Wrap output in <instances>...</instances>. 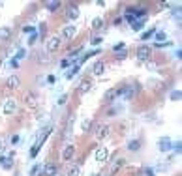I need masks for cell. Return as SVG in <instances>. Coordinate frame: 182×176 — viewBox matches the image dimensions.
<instances>
[{
	"mask_svg": "<svg viewBox=\"0 0 182 176\" xmlns=\"http://www.w3.org/2000/svg\"><path fill=\"white\" fill-rule=\"evenodd\" d=\"M103 39H101V36H94L92 39H90V43H92V45H100Z\"/></svg>",
	"mask_w": 182,
	"mask_h": 176,
	"instance_id": "29",
	"label": "cell"
},
{
	"mask_svg": "<svg viewBox=\"0 0 182 176\" xmlns=\"http://www.w3.org/2000/svg\"><path fill=\"white\" fill-rule=\"evenodd\" d=\"M75 27L73 24H68V27H64V30H62V38L60 39H72L73 36H75Z\"/></svg>",
	"mask_w": 182,
	"mask_h": 176,
	"instance_id": "7",
	"label": "cell"
},
{
	"mask_svg": "<svg viewBox=\"0 0 182 176\" xmlns=\"http://www.w3.org/2000/svg\"><path fill=\"white\" fill-rule=\"evenodd\" d=\"M126 55H128V53H126V49H124V51H120V53H117L118 60H124V58H126Z\"/></svg>",
	"mask_w": 182,
	"mask_h": 176,
	"instance_id": "34",
	"label": "cell"
},
{
	"mask_svg": "<svg viewBox=\"0 0 182 176\" xmlns=\"http://www.w3.org/2000/svg\"><path fill=\"white\" fill-rule=\"evenodd\" d=\"M2 146H4V144H2V141H0V150H2Z\"/></svg>",
	"mask_w": 182,
	"mask_h": 176,
	"instance_id": "43",
	"label": "cell"
},
{
	"mask_svg": "<svg viewBox=\"0 0 182 176\" xmlns=\"http://www.w3.org/2000/svg\"><path fill=\"white\" fill-rule=\"evenodd\" d=\"M90 86H92V83H90V81H83V83L79 84V94L83 96L85 92H88V90H90Z\"/></svg>",
	"mask_w": 182,
	"mask_h": 176,
	"instance_id": "16",
	"label": "cell"
},
{
	"mask_svg": "<svg viewBox=\"0 0 182 176\" xmlns=\"http://www.w3.org/2000/svg\"><path fill=\"white\" fill-rule=\"evenodd\" d=\"M94 135H96V139H105V137L109 135V125H107V124H98Z\"/></svg>",
	"mask_w": 182,
	"mask_h": 176,
	"instance_id": "5",
	"label": "cell"
},
{
	"mask_svg": "<svg viewBox=\"0 0 182 176\" xmlns=\"http://www.w3.org/2000/svg\"><path fill=\"white\" fill-rule=\"evenodd\" d=\"M122 163H124V161H122V159H118V161H117L115 165H113V170H117V169H120V167H122Z\"/></svg>",
	"mask_w": 182,
	"mask_h": 176,
	"instance_id": "36",
	"label": "cell"
},
{
	"mask_svg": "<svg viewBox=\"0 0 182 176\" xmlns=\"http://www.w3.org/2000/svg\"><path fill=\"white\" fill-rule=\"evenodd\" d=\"M103 71H105V62L98 60V62L94 64V68H92V73H94V75H101Z\"/></svg>",
	"mask_w": 182,
	"mask_h": 176,
	"instance_id": "13",
	"label": "cell"
},
{
	"mask_svg": "<svg viewBox=\"0 0 182 176\" xmlns=\"http://www.w3.org/2000/svg\"><path fill=\"white\" fill-rule=\"evenodd\" d=\"M124 49H126L124 43H117L115 47H113V51H115V53H120V51H124Z\"/></svg>",
	"mask_w": 182,
	"mask_h": 176,
	"instance_id": "28",
	"label": "cell"
},
{
	"mask_svg": "<svg viewBox=\"0 0 182 176\" xmlns=\"http://www.w3.org/2000/svg\"><path fill=\"white\" fill-rule=\"evenodd\" d=\"M56 165L55 163H47V165H45L43 169H41V174L43 176H56Z\"/></svg>",
	"mask_w": 182,
	"mask_h": 176,
	"instance_id": "9",
	"label": "cell"
},
{
	"mask_svg": "<svg viewBox=\"0 0 182 176\" xmlns=\"http://www.w3.org/2000/svg\"><path fill=\"white\" fill-rule=\"evenodd\" d=\"M27 56V51H25V49H19V53L15 55V60H21V58H25Z\"/></svg>",
	"mask_w": 182,
	"mask_h": 176,
	"instance_id": "26",
	"label": "cell"
},
{
	"mask_svg": "<svg viewBox=\"0 0 182 176\" xmlns=\"http://www.w3.org/2000/svg\"><path fill=\"white\" fill-rule=\"evenodd\" d=\"M122 94V90L120 88H109L105 94H103V101H107V103H111L113 99H117L118 96Z\"/></svg>",
	"mask_w": 182,
	"mask_h": 176,
	"instance_id": "4",
	"label": "cell"
},
{
	"mask_svg": "<svg viewBox=\"0 0 182 176\" xmlns=\"http://www.w3.org/2000/svg\"><path fill=\"white\" fill-rule=\"evenodd\" d=\"M141 28H143V19H139V21L133 23V30H141Z\"/></svg>",
	"mask_w": 182,
	"mask_h": 176,
	"instance_id": "27",
	"label": "cell"
},
{
	"mask_svg": "<svg viewBox=\"0 0 182 176\" xmlns=\"http://www.w3.org/2000/svg\"><path fill=\"white\" fill-rule=\"evenodd\" d=\"M77 53H81V47H77V49H73V51H70V53H68V56H70V58L73 56V58H75V56H77Z\"/></svg>",
	"mask_w": 182,
	"mask_h": 176,
	"instance_id": "31",
	"label": "cell"
},
{
	"mask_svg": "<svg viewBox=\"0 0 182 176\" xmlns=\"http://www.w3.org/2000/svg\"><path fill=\"white\" fill-rule=\"evenodd\" d=\"M23 32L25 34H34V28L32 27H23Z\"/></svg>",
	"mask_w": 182,
	"mask_h": 176,
	"instance_id": "33",
	"label": "cell"
},
{
	"mask_svg": "<svg viewBox=\"0 0 182 176\" xmlns=\"http://www.w3.org/2000/svg\"><path fill=\"white\" fill-rule=\"evenodd\" d=\"M23 101H25V107L27 109H38V97L32 94V92H25V97H23Z\"/></svg>",
	"mask_w": 182,
	"mask_h": 176,
	"instance_id": "1",
	"label": "cell"
},
{
	"mask_svg": "<svg viewBox=\"0 0 182 176\" xmlns=\"http://www.w3.org/2000/svg\"><path fill=\"white\" fill-rule=\"evenodd\" d=\"M66 17L72 19V21H75V19L79 17V8H77L75 4H72L70 8H68V11H66Z\"/></svg>",
	"mask_w": 182,
	"mask_h": 176,
	"instance_id": "11",
	"label": "cell"
},
{
	"mask_svg": "<svg viewBox=\"0 0 182 176\" xmlns=\"http://www.w3.org/2000/svg\"><path fill=\"white\" fill-rule=\"evenodd\" d=\"M19 83H21V81H19L17 75H11V77L8 79V86H10V88H17V86H19Z\"/></svg>",
	"mask_w": 182,
	"mask_h": 176,
	"instance_id": "17",
	"label": "cell"
},
{
	"mask_svg": "<svg viewBox=\"0 0 182 176\" xmlns=\"http://www.w3.org/2000/svg\"><path fill=\"white\" fill-rule=\"evenodd\" d=\"M154 34H156V28H150L148 32H145V34L141 36V39H150V38H152Z\"/></svg>",
	"mask_w": 182,
	"mask_h": 176,
	"instance_id": "23",
	"label": "cell"
},
{
	"mask_svg": "<svg viewBox=\"0 0 182 176\" xmlns=\"http://www.w3.org/2000/svg\"><path fill=\"white\" fill-rule=\"evenodd\" d=\"M143 174H145V176H154L152 169H145V170H143Z\"/></svg>",
	"mask_w": 182,
	"mask_h": 176,
	"instance_id": "39",
	"label": "cell"
},
{
	"mask_svg": "<svg viewBox=\"0 0 182 176\" xmlns=\"http://www.w3.org/2000/svg\"><path fill=\"white\" fill-rule=\"evenodd\" d=\"M128 150H139V141H130L128 142Z\"/></svg>",
	"mask_w": 182,
	"mask_h": 176,
	"instance_id": "24",
	"label": "cell"
},
{
	"mask_svg": "<svg viewBox=\"0 0 182 176\" xmlns=\"http://www.w3.org/2000/svg\"><path fill=\"white\" fill-rule=\"evenodd\" d=\"M10 66H11V68H17L19 64H17V60H15V58H11V60H10Z\"/></svg>",
	"mask_w": 182,
	"mask_h": 176,
	"instance_id": "40",
	"label": "cell"
},
{
	"mask_svg": "<svg viewBox=\"0 0 182 176\" xmlns=\"http://www.w3.org/2000/svg\"><path fill=\"white\" fill-rule=\"evenodd\" d=\"M15 109H17V101H15V99L13 97L6 99V103H4V114H13Z\"/></svg>",
	"mask_w": 182,
	"mask_h": 176,
	"instance_id": "6",
	"label": "cell"
},
{
	"mask_svg": "<svg viewBox=\"0 0 182 176\" xmlns=\"http://www.w3.org/2000/svg\"><path fill=\"white\" fill-rule=\"evenodd\" d=\"M180 96H182V94H180V90H173V92H171V99H173V101H178Z\"/></svg>",
	"mask_w": 182,
	"mask_h": 176,
	"instance_id": "25",
	"label": "cell"
},
{
	"mask_svg": "<svg viewBox=\"0 0 182 176\" xmlns=\"http://www.w3.org/2000/svg\"><path fill=\"white\" fill-rule=\"evenodd\" d=\"M173 150H175V152H176V154H180V141H176V142H175V146H173Z\"/></svg>",
	"mask_w": 182,
	"mask_h": 176,
	"instance_id": "35",
	"label": "cell"
},
{
	"mask_svg": "<svg viewBox=\"0 0 182 176\" xmlns=\"http://www.w3.org/2000/svg\"><path fill=\"white\" fill-rule=\"evenodd\" d=\"M77 71H79V66H77V64H75V66H72L70 69L66 71V79H73L75 75H77Z\"/></svg>",
	"mask_w": 182,
	"mask_h": 176,
	"instance_id": "15",
	"label": "cell"
},
{
	"mask_svg": "<svg viewBox=\"0 0 182 176\" xmlns=\"http://www.w3.org/2000/svg\"><path fill=\"white\" fill-rule=\"evenodd\" d=\"M36 39H38V34H32V36H30V39H28V43H30V45H34V43H36Z\"/></svg>",
	"mask_w": 182,
	"mask_h": 176,
	"instance_id": "37",
	"label": "cell"
},
{
	"mask_svg": "<svg viewBox=\"0 0 182 176\" xmlns=\"http://www.w3.org/2000/svg\"><path fill=\"white\" fill-rule=\"evenodd\" d=\"M90 128H92V120H90V118H85L83 124H81V129L86 133V131H90Z\"/></svg>",
	"mask_w": 182,
	"mask_h": 176,
	"instance_id": "18",
	"label": "cell"
},
{
	"mask_svg": "<svg viewBox=\"0 0 182 176\" xmlns=\"http://www.w3.org/2000/svg\"><path fill=\"white\" fill-rule=\"evenodd\" d=\"M39 60H41V62H47V60H49V56H47V55H43V56H39Z\"/></svg>",
	"mask_w": 182,
	"mask_h": 176,
	"instance_id": "42",
	"label": "cell"
},
{
	"mask_svg": "<svg viewBox=\"0 0 182 176\" xmlns=\"http://www.w3.org/2000/svg\"><path fill=\"white\" fill-rule=\"evenodd\" d=\"M11 36V30L8 28V27H2V28H0V39H8Z\"/></svg>",
	"mask_w": 182,
	"mask_h": 176,
	"instance_id": "20",
	"label": "cell"
},
{
	"mask_svg": "<svg viewBox=\"0 0 182 176\" xmlns=\"http://www.w3.org/2000/svg\"><path fill=\"white\" fill-rule=\"evenodd\" d=\"M11 165H13V161H11L10 158H4V159H2V165H0V167H4V169H11Z\"/></svg>",
	"mask_w": 182,
	"mask_h": 176,
	"instance_id": "22",
	"label": "cell"
},
{
	"mask_svg": "<svg viewBox=\"0 0 182 176\" xmlns=\"http://www.w3.org/2000/svg\"><path fill=\"white\" fill-rule=\"evenodd\" d=\"M158 148H160L162 152H167V150L171 148V141H169V137H163V139H160V142H158Z\"/></svg>",
	"mask_w": 182,
	"mask_h": 176,
	"instance_id": "12",
	"label": "cell"
},
{
	"mask_svg": "<svg viewBox=\"0 0 182 176\" xmlns=\"http://www.w3.org/2000/svg\"><path fill=\"white\" fill-rule=\"evenodd\" d=\"M45 8H47L49 11H56L60 8V2L58 0H49V2H45Z\"/></svg>",
	"mask_w": 182,
	"mask_h": 176,
	"instance_id": "14",
	"label": "cell"
},
{
	"mask_svg": "<svg viewBox=\"0 0 182 176\" xmlns=\"http://www.w3.org/2000/svg\"><path fill=\"white\" fill-rule=\"evenodd\" d=\"M66 99H68V96L64 94V96H60V99H58V105H64L66 103Z\"/></svg>",
	"mask_w": 182,
	"mask_h": 176,
	"instance_id": "38",
	"label": "cell"
},
{
	"mask_svg": "<svg viewBox=\"0 0 182 176\" xmlns=\"http://www.w3.org/2000/svg\"><path fill=\"white\" fill-rule=\"evenodd\" d=\"M60 66H62V68H68V66H70V60H62Z\"/></svg>",
	"mask_w": 182,
	"mask_h": 176,
	"instance_id": "41",
	"label": "cell"
},
{
	"mask_svg": "<svg viewBox=\"0 0 182 176\" xmlns=\"http://www.w3.org/2000/svg\"><path fill=\"white\" fill-rule=\"evenodd\" d=\"M94 158H96V161H98V163H105V161H107V158H109V150H107L105 146L96 148V154H94Z\"/></svg>",
	"mask_w": 182,
	"mask_h": 176,
	"instance_id": "3",
	"label": "cell"
},
{
	"mask_svg": "<svg viewBox=\"0 0 182 176\" xmlns=\"http://www.w3.org/2000/svg\"><path fill=\"white\" fill-rule=\"evenodd\" d=\"M101 24H103V19H101V17H94V19H92V28H94V30L101 28Z\"/></svg>",
	"mask_w": 182,
	"mask_h": 176,
	"instance_id": "21",
	"label": "cell"
},
{
	"mask_svg": "<svg viewBox=\"0 0 182 176\" xmlns=\"http://www.w3.org/2000/svg\"><path fill=\"white\" fill-rule=\"evenodd\" d=\"M60 43H62V39H60L58 36H55V38H51V39L47 41V51H49V53H55V51H56V49L60 47Z\"/></svg>",
	"mask_w": 182,
	"mask_h": 176,
	"instance_id": "8",
	"label": "cell"
},
{
	"mask_svg": "<svg viewBox=\"0 0 182 176\" xmlns=\"http://www.w3.org/2000/svg\"><path fill=\"white\" fill-rule=\"evenodd\" d=\"M150 47H147V45H143V47H139L137 49V60L139 62H148L150 60Z\"/></svg>",
	"mask_w": 182,
	"mask_h": 176,
	"instance_id": "2",
	"label": "cell"
},
{
	"mask_svg": "<svg viewBox=\"0 0 182 176\" xmlns=\"http://www.w3.org/2000/svg\"><path fill=\"white\" fill-rule=\"evenodd\" d=\"M81 174V167L79 165H72L70 170H68V176H79Z\"/></svg>",
	"mask_w": 182,
	"mask_h": 176,
	"instance_id": "19",
	"label": "cell"
},
{
	"mask_svg": "<svg viewBox=\"0 0 182 176\" xmlns=\"http://www.w3.org/2000/svg\"><path fill=\"white\" fill-rule=\"evenodd\" d=\"M73 154H75V148H73L72 144H70V146H66V148H64V152H62V159H64V161H72Z\"/></svg>",
	"mask_w": 182,
	"mask_h": 176,
	"instance_id": "10",
	"label": "cell"
},
{
	"mask_svg": "<svg viewBox=\"0 0 182 176\" xmlns=\"http://www.w3.org/2000/svg\"><path fill=\"white\" fill-rule=\"evenodd\" d=\"M41 169H43V167H41V165H36V167H34V169H32V170H30V176H38V172H39V170H41Z\"/></svg>",
	"mask_w": 182,
	"mask_h": 176,
	"instance_id": "30",
	"label": "cell"
},
{
	"mask_svg": "<svg viewBox=\"0 0 182 176\" xmlns=\"http://www.w3.org/2000/svg\"><path fill=\"white\" fill-rule=\"evenodd\" d=\"M156 39H162V41H165V32H156Z\"/></svg>",
	"mask_w": 182,
	"mask_h": 176,
	"instance_id": "32",
	"label": "cell"
}]
</instances>
